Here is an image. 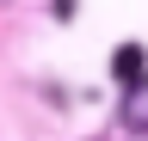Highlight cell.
I'll list each match as a JSON object with an SVG mask.
<instances>
[{
	"label": "cell",
	"mask_w": 148,
	"mask_h": 141,
	"mask_svg": "<svg viewBox=\"0 0 148 141\" xmlns=\"http://www.w3.org/2000/svg\"><path fill=\"white\" fill-rule=\"evenodd\" d=\"M123 129H142V135H148V80H130V98H123Z\"/></svg>",
	"instance_id": "cell-1"
}]
</instances>
